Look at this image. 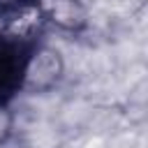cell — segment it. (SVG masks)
Returning <instances> with one entry per match:
<instances>
[{"label":"cell","mask_w":148,"mask_h":148,"mask_svg":"<svg viewBox=\"0 0 148 148\" xmlns=\"http://www.w3.org/2000/svg\"><path fill=\"white\" fill-rule=\"evenodd\" d=\"M23 67H25V56H23L21 46L2 44L0 46V97L12 92V88L21 79Z\"/></svg>","instance_id":"1"}]
</instances>
